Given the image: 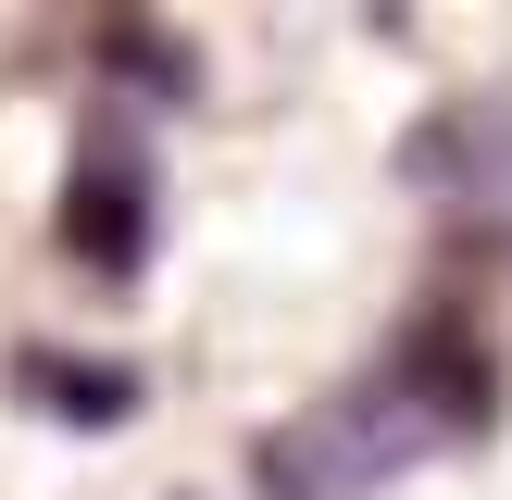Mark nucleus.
Returning a JSON list of instances; mask_svg holds the SVG:
<instances>
[{
    "mask_svg": "<svg viewBox=\"0 0 512 500\" xmlns=\"http://www.w3.org/2000/svg\"><path fill=\"white\" fill-rule=\"evenodd\" d=\"M25 388H63L50 413H75V425L138 413V375H125V363H63V350H25Z\"/></svg>",
    "mask_w": 512,
    "mask_h": 500,
    "instance_id": "7ed1b4c3",
    "label": "nucleus"
},
{
    "mask_svg": "<svg viewBox=\"0 0 512 500\" xmlns=\"http://www.w3.org/2000/svg\"><path fill=\"white\" fill-rule=\"evenodd\" d=\"M63 250L88 275H138L150 263V150L125 138V125H88V150H75V175H63Z\"/></svg>",
    "mask_w": 512,
    "mask_h": 500,
    "instance_id": "f03ea898",
    "label": "nucleus"
},
{
    "mask_svg": "<svg viewBox=\"0 0 512 500\" xmlns=\"http://www.w3.org/2000/svg\"><path fill=\"white\" fill-rule=\"evenodd\" d=\"M475 425H488V338L450 325V313H425L388 363H363L350 388H325L313 413L263 425V438H250V475H263V500H375L388 475L438 463Z\"/></svg>",
    "mask_w": 512,
    "mask_h": 500,
    "instance_id": "f257e3e1",
    "label": "nucleus"
}]
</instances>
